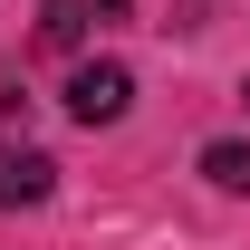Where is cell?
Returning a JSON list of instances; mask_svg holds the SVG:
<instances>
[{
  "instance_id": "1",
  "label": "cell",
  "mask_w": 250,
  "mask_h": 250,
  "mask_svg": "<svg viewBox=\"0 0 250 250\" xmlns=\"http://www.w3.org/2000/svg\"><path fill=\"white\" fill-rule=\"evenodd\" d=\"M125 106H135V77H125L116 58H96V67L67 77V116H77V125H116Z\"/></svg>"
},
{
  "instance_id": "2",
  "label": "cell",
  "mask_w": 250,
  "mask_h": 250,
  "mask_svg": "<svg viewBox=\"0 0 250 250\" xmlns=\"http://www.w3.org/2000/svg\"><path fill=\"white\" fill-rule=\"evenodd\" d=\"M39 192H48V154H29V145L0 154V202H39Z\"/></svg>"
},
{
  "instance_id": "3",
  "label": "cell",
  "mask_w": 250,
  "mask_h": 250,
  "mask_svg": "<svg viewBox=\"0 0 250 250\" xmlns=\"http://www.w3.org/2000/svg\"><path fill=\"white\" fill-rule=\"evenodd\" d=\"M87 10H96V20H116L125 0H48V39H58V48H67V39L87 29Z\"/></svg>"
},
{
  "instance_id": "4",
  "label": "cell",
  "mask_w": 250,
  "mask_h": 250,
  "mask_svg": "<svg viewBox=\"0 0 250 250\" xmlns=\"http://www.w3.org/2000/svg\"><path fill=\"white\" fill-rule=\"evenodd\" d=\"M202 173L221 192H250V145H202Z\"/></svg>"
},
{
  "instance_id": "5",
  "label": "cell",
  "mask_w": 250,
  "mask_h": 250,
  "mask_svg": "<svg viewBox=\"0 0 250 250\" xmlns=\"http://www.w3.org/2000/svg\"><path fill=\"white\" fill-rule=\"evenodd\" d=\"M241 96H250V87H241Z\"/></svg>"
}]
</instances>
